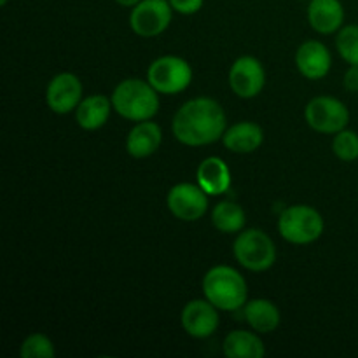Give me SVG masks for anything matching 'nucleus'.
I'll list each match as a JSON object with an SVG mask.
<instances>
[{
  "label": "nucleus",
  "mask_w": 358,
  "mask_h": 358,
  "mask_svg": "<svg viewBox=\"0 0 358 358\" xmlns=\"http://www.w3.org/2000/svg\"><path fill=\"white\" fill-rule=\"evenodd\" d=\"M226 112L213 98L199 96L185 101L175 114L171 129L175 138L189 147L217 142L226 133Z\"/></svg>",
  "instance_id": "1"
},
{
  "label": "nucleus",
  "mask_w": 358,
  "mask_h": 358,
  "mask_svg": "<svg viewBox=\"0 0 358 358\" xmlns=\"http://www.w3.org/2000/svg\"><path fill=\"white\" fill-rule=\"evenodd\" d=\"M161 142H163V131H161L159 124L149 121H140L129 131L128 138H126V150L129 156L136 157V159H143L149 157L159 149Z\"/></svg>",
  "instance_id": "15"
},
{
  "label": "nucleus",
  "mask_w": 358,
  "mask_h": 358,
  "mask_svg": "<svg viewBox=\"0 0 358 358\" xmlns=\"http://www.w3.org/2000/svg\"><path fill=\"white\" fill-rule=\"evenodd\" d=\"M229 86L240 98H255L266 86V70L254 56H241L229 70Z\"/></svg>",
  "instance_id": "10"
},
{
  "label": "nucleus",
  "mask_w": 358,
  "mask_h": 358,
  "mask_svg": "<svg viewBox=\"0 0 358 358\" xmlns=\"http://www.w3.org/2000/svg\"><path fill=\"white\" fill-rule=\"evenodd\" d=\"M233 254L245 269L254 273L268 271L276 261V247L261 229H245L238 234Z\"/></svg>",
  "instance_id": "5"
},
{
  "label": "nucleus",
  "mask_w": 358,
  "mask_h": 358,
  "mask_svg": "<svg viewBox=\"0 0 358 358\" xmlns=\"http://www.w3.org/2000/svg\"><path fill=\"white\" fill-rule=\"evenodd\" d=\"M304 119L315 131L336 135L348 126L350 110L338 98L317 96L304 108Z\"/></svg>",
  "instance_id": "7"
},
{
  "label": "nucleus",
  "mask_w": 358,
  "mask_h": 358,
  "mask_svg": "<svg viewBox=\"0 0 358 358\" xmlns=\"http://www.w3.org/2000/svg\"><path fill=\"white\" fill-rule=\"evenodd\" d=\"M196 180L208 196L224 194L231 187L229 166L217 156L206 157L199 163L198 171H196Z\"/></svg>",
  "instance_id": "16"
},
{
  "label": "nucleus",
  "mask_w": 358,
  "mask_h": 358,
  "mask_svg": "<svg viewBox=\"0 0 358 358\" xmlns=\"http://www.w3.org/2000/svg\"><path fill=\"white\" fill-rule=\"evenodd\" d=\"M48 107L56 114H69L83 101V83L76 73L62 72L51 79L45 91Z\"/></svg>",
  "instance_id": "11"
},
{
  "label": "nucleus",
  "mask_w": 358,
  "mask_h": 358,
  "mask_svg": "<svg viewBox=\"0 0 358 358\" xmlns=\"http://www.w3.org/2000/svg\"><path fill=\"white\" fill-rule=\"evenodd\" d=\"M115 2L122 7H135L140 0H115Z\"/></svg>",
  "instance_id": "27"
},
{
  "label": "nucleus",
  "mask_w": 358,
  "mask_h": 358,
  "mask_svg": "<svg viewBox=\"0 0 358 358\" xmlns=\"http://www.w3.org/2000/svg\"><path fill=\"white\" fill-rule=\"evenodd\" d=\"M346 91L350 93H358V65H350V69L346 70L345 79H343Z\"/></svg>",
  "instance_id": "26"
},
{
  "label": "nucleus",
  "mask_w": 358,
  "mask_h": 358,
  "mask_svg": "<svg viewBox=\"0 0 358 358\" xmlns=\"http://www.w3.org/2000/svg\"><path fill=\"white\" fill-rule=\"evenodd\" d=\"M147 80L161 94H178L189 87L192 69L180 56H161L150 63Z\"/></svg>",
  "instance_id": "6"
},
{
  "label": "nucleus",
  "mask_w": 358,
  "mask_h": 358,
  "mask_svg": "<svg viewBox=\"0 0 358 358\" xmlns=\"http://www.w3.org/2000/svg\"><path fill=\"white\" fill-rule=\"evenodd\" d=\"M170 6L173 7L175 13L184 14V16H191L201 10L205 0H168Z\"/></svg>",
  "instance_id": "25"
},
{
  "label": "nucleus",
  "mask_w": 358,
  "mask_h": 358,
  "mask_svg": "<svg viewBox=\"0 0 358 358\" xmlns=\"http://www.w3.org/2000/svg\"><path fill=\"white\" fill-rule=\"evenodd\" d=\"M336 49L348 65H358V24H346L338 31Z\"/></svg>",
  "instance_id": "22"
},
{
  "label": "nucleus",
  "mask_w": 358,
  "mask_h": 358,
  "mask_svg": "<svg viewBox=\"0 0 358 358\" xmlns=\"http://www.w3.org/2000/svg\"><path fill=\"white\" fill-rule=\"evenodd\" d=\"M112 107L128 121H149L159 110V96L149 80L126 79L112 93Z\"/></svg>",
  "instance_id": "2"
},
{
  "label": "nucleus",
  "mask_w": 358,
  "mask_h": 358,
  "mask_svg": "<svg viewBox=\"0 0 358 358\" xmlns=\"http://www.w3.org/2000/svg\"><path fill=\"white\" fill-rule=\"evenodd\" d=\"M296 65L301 76L310 80L324 79L332 66V55L320 41H306L296 52Z\"/></svg>",
  "instance_id": "13"
},
{
  "label": "nucleus",
  "mask_w": 358,
  "mask_h": 358,
  "mask_svg": "<svg viewBox=\"0 0 358 358\" xmlns=\"http://www.w3.org/2000/svg\"><path fill=\"white\" fill-rule=\"evenodd\" d=\"M56 350L51 339L44 334H31L23 341L20 355L23 358H52Z\"/></svg>",
  "instance_id": "24"
},
{
  "label": "nucleus",
  "mask_w": 358,
  "mask_h": 358,
  "mask_svg": "<svg viewBox=\"0 0 358 358\" xmlns=\"http://www.w3.org/2000/svg\"><path fill=\"white\" fill-rule=\"evenodd\" d=\"M112 100L105 94H91L83 98L79 107L76 108L77 124L86 131H94L107 124L112 112Z\"/></svg>",
  "instance_id": "18"
},
{
  "label": "nucleus",
  "mask_w": 358,
  "mask_h": 358,
  "mask_svg": "<svg viewBox=\"0 0 358 358\" xmlns=\"http://www.w3.org/2000/svg\"><path fill=\"white\" fill-rule=\"evenodd\" d=\"M203 294L222 311H238L247 304L248 289L243 276L231 266H215L203 278Z\"/></svg>",
  "instance_id": "3"
},
{
  "label": "nucleus",
  "mask_w": 358,
  "mask_h": 358,
  "mask_svg": "<svg viewBox=\"0 0 358 358\" xmlns=\"http://www.w3.org/2000/svg\"><path fill=\"white\" fill-rule=\"evenodd\" d=\"M243 315L247 324L261 334H269V332L276 331L282 322L278 306L268 299L247 301V304L243 306Z\"/></svg>",
  "instance_id": "19"
},
{
  "label": "nucleus",
  "mask_w": 358,
  "mask_h": 358,
  "mask_svg": "<svg viewBox=\"0 0 358 358\" xmlns=\"http://www.w3.org/2000/svg\"><path fill=\"white\" fill-rule=\"evenodd\" d=\"M224 355L229 358H262L264 343L248 331H233L224 341Z\"/></svg>",
  "instance_id": "20"
},
{
  "label": "nucleus",
  "mask_w": 358,
  "mask_h": 358,
  "mask_svg": "<svg viewBox=\"0 0 358 358\" xmlns=\"http://www.w3.org/2000/svg\"><path fill=\"white\" fill-rule=\"evenodd\" d=\"M332 152L345 163L358 159V133L353 129H341L332 140Z\"/></svg>",
  "instance_id": "23"
},
{
  "label": "nucleus",
  "mask_w": 358,
  "mask_h": 358,
  "mask_svg": "<svg viewBox=\"0 0 358 358\" xmlns=\"http://www.w3.org/2000/svg\"><path fill=\"white\" fill-rule=\"evenodd\" d=\"M7 2H9V0H0V6H6Z\"/></svg>",
  "instance_id": "28"
},
{
  "label": "nucleus",
  "mask_w": 358,
  "mask_h": 358,
  "mask_svg": "<svg viewBox=\"0 0 358 358\" xmlns=\"http://www.w3.org/2000/svg\"><path fill=\"white\" fill-rule=\"evenodd\" d=\"M308 21L318 34H336L345 23V7L341 0H310Z\"/></svg>",
  "instance_id": "14"
},
{
  "label": "nucleus",
  "mask_w": 358,
  "mask_h": 358,
  "mask_svg": "<svg viewBox=\"0 0 358 358\" xmlns=\"http://www.w3.org/2000/svg\"><path fill=\"white\" fill-rule=\"evenodd\" d=\"M325 222L317 208L308 205H294L282 212L278 231L282 238L294 245H310L324 234Z\"/></svg>",
  "instance_id": "4"
},
{
  "label": "nucleus",
  "mask_w": 358,
  "mask_h": 358,
  "mask_svg": "<svg viewBox=\"0 0 358 358\" xmlns=\"http://www.w3.org/2000/svg\"><path fill=\"white\" fill-rule=\"evenodd\" d=\"M173 7L168 0H140L131 7L129 24L131 30L140 37H157L163 34L171 23Z\"/></svg>",
  "instance_id": "8"
},
{
  "label": "nucleus",
  "mask_w": 358,
  "mask_h": 358,
  "mask_svg": "<svg viewBox=\"0 0 358 358\" xmlns=\"http://www.w3.org/2000/svg\"><path fill=\"white\" fill-rule=\"evenodd\" d=\"M219 308L213 306L208 299H192L184 306L180 315V322L184 331L191 338L205 339L215 334L219 329Z\"/></svg>",
  "instance_id": "12"
},
{
  "label": "nucleus",
  "mask_w": 358,
  "mask_h": 358,
  "mask_svg": "<svg viewBox=\"0 0 358 358\" xmlns=\"http://www.w3.org/2000/svg\"><path fill=\"white\" fill-rule=\"evenodd\" d=\"M227 150L238 154H250L257 150L264 142V131L252 121H241L226 129L222 136Z\"/></svg>",
  "instance_id": "17"
},
{
  "label": "nucleus",
  "mask_w": 358,
  "mask_h": 358,
  "mask_svg": "<svg viewBox=\"0 0 358 358\" xmlns=\"http://www.w3.org/2000/svg\"><path fill=\"white\" fill-rule=\"evenodd\" d=\"M212 222L217 231L226 234L241 233L247 222L243 208L234 201H220L212 210Z\"/></svg>",
  "instance_id": "21"
},
{
  "label": "nucleus",
  "mask_w": 358,
  "mask_h": 358,
  "mask_svg": "<svg viewBox=\"0 0 358 358\" xmlns=\"http://www.w3.org/2000/svg\"><path fill=\"white\" fill-rule=\"evenodd\" d=\"M166 205L177 219L184 222H194L201 219L208 210V194L199 187V184L182 182L170 189Z\"/></svg>",
  "instance_id": "9"
}]
</instances>
